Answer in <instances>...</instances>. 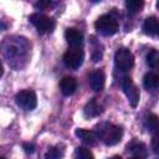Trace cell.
<instances>
[{"label": "cell", "mask_w": 159, "mask_h": 159, "mask_svg": "<svg viewBox=\"0 0 159 159\" xmlns=\"http://www.w3.org/2000/svg\"><path fill=\"white\" fill-rule=\"evenodd\" d=\"M22 148L25 149V152L26 153H34V150H35V145L34 144H31V143H24L22 144Z\"/></svg>", "instance_id": "cell-24"}, {"label": "cell", "mask_w": 159, "mask_h": 159, "mask_svg": "<svg viewBox=\"0 0 159 159\" xmlns=\"http://www.w3.org/2000/svg\"><path fill=\"white\" fill-rule=\"evenodd\" d=\"M52 5V0H37L35 2V7L39 10H46Z\"/></svg>", "instance_id": "cell-22"}, {"label": "cell", "mask_w": 159, "mask_h": 159, "mask_svg": "<svg viewBox=\"0 0 159 159\" xmlns=\"http://www.w3.org/2000/svg\"><path fill=\"white\" fill-rule=\"evenodd\" d=\"M65 39L71 47H80L83 43V35L77 29H67L65 31Z\"/></svg>", "instance_id": "cell-10"}, {"label": "cell", "mask_w": 159, "mask_h": 159, "mask_svg": "<svg viewBox=\"0 0 159 159\" xmlns=\"http://www.w3.org/2000/svg\"><path fill=\"white\" fill-rule=\"evenodd\" d=\"M92 1H99V0H92Z\"/></svg>", "instance_id": "cell-26"}, {"label": "cell", "mask_w": 159, "mask_h": 159, "mask_svg": "<svg viewBox=\"0 0 159 159\" xmlns=\"http://www.w3.org/2000/svg\"><path fill=\"white\" fill-rule=\"evenodd\" d=\"M75 134H76V137H77L78 139H81L84 144H87V145H89V147L96 145L97 142H98L97 134H96L94 132H92V130H87V129H81V128H78V129H76Z\"/></svg>", "instance_id": "cell-11"}, {"label": "cell", "mask_w": 159, "mask_h": 159, "mask_svg": "<svg viewBox=\"0 0 159 159\" xmlns=\"http://www.w3.org/2000/svg\"><path fill=\"white\" fill-rule=\"evenodd\" d=\"M143 86L148 91H154L159 86V77L154 72H148L143 77Z\"/></svg>", "instance_id": "cell-14"}, {"label": "cell", "mask_w": 159, "mask_h": 159, "mask_svg": "<svg viewBox=\"0 0 159 159\" xmlns=\"http://www.w3.org/2000/svg\"><path fill=\"white\" fill-rule=\"evenodd\" d=\"M60 89L63 96H71L77 89V81L73 77H63L60 82Z\"/></svg>", "instance_id": "cell-12"}, {"label": "cell", "mask_w": 159, "mask_h": 159, "mask_svg": "<svg viewBox=\"0 0 159 159\" xmlns=\"http://www.w3.org/2000/svg\"><path fill=\"white\" fill-rule=\"evenodd\" d=\"M122 89L125 93L129 103L132 107H137L138 102H139V91L135 87V84L133 83V81L129 77H125L122 81Z\"/></svg>", "instance_id": "cell-8"}, {"label": "cell", "mask_w": 159, "mask_h": 159, "mask_svg": "<svg viewBox=\"0 0 159 159\" xmlns=\"http://www.w3.org/2000/svg\"><path fill=\"white\" fill-rule=\"evenodd\" d=\"M152 145H153V150L155 154H159V139L157 135L153 137V142H152Z\"/></svg>", "instance_id": "cell-23"}, {"label": "cell", "mask_w": 159, "mask_h": 159, "mask_svg": "<svg viewBox=\"0 0 159 159\" xmlns=\"http://www.w3.org/2000/svg\"><path fill=\"white\" fill-rule=\"evenodd\" d=\"M94 27L99 34L112 36L118 31V21L112 15H102L96 20Z\"/></svg>", "instance_id": "cell-3"}, {"label": "cell", "mask_w": 159, "mask_h": 159, "mask_svg": "<svg viewBox=\"0 0 159 159\" xmlns=\"http://www.w3.org/2000/svg\"><path fill=\"white\" fill-rule=\"evenodd\" d=\"M104 81H106V76H104V72L102 70H96L93 72L89 73L88 76V82H89V86L93 91L96 92H99L103 89L104 87Z\"/></svg>", "instance_id": "cell-9"}, {"label": "cell", "mask_w": 159, "mask_h": 159, "mask_svg": "<svg viewBox=\"0 0 159 159\" xmlns=\"http://www.w3.org/2000/svg\"><path fill=\"white\" fill-rule=\"evenodd\" d=\"M127 10L132 14L139 12L144 6V0H125Z\"/></svg>", "instance_id": "cell-17"}, {"label": "cell", "mask_w": 159, "mask_h": 159, "mask_svg": "<svg viewBox=\"0 0 159 159\" xmlns=\"http://www.w3.org/2000/svg\"><path fill=\"white\" fill-rule=\"evenodd\" d=\"M103 112V108L102 106L96 101V98H92L86 106H84V109H83V113L87 118H93V117H97L99 116L101 113Z\"/></svg>", "instance_id": "cell-13"}, {"label": "cell", "mask_w": 159, "mask_h": 159, "mask_svg": "<svg viewBox=\"0 0 159 159\" xmlns=\"http://www.w3.org/2000/svg\"><path fill=\"white\" fill-rule=\"evenodd\" d=\"M0 51L11 67L20 70L29 60L30 43L25 37L9 36L0 43Z\"/></svg>", "instance_id": "cell-1"}, {"label": "cell", "mask_w": 159, "mask_h": 159, "mask_svg": "<svg viewBox=\"0 0 159 159\" xmlns=\"http://www.w3.org/2000/svg\"><path fill=\"white\" fill-rule=\"evenodd\" d=\"M2 73H4V68H2V63H1V61H0V77L2 76Z\"/></svg>", "instance_id": "cell-25"}, {"label": "cell", "mask_w": 159, "mask_h": 159, "mask_svg": "<svg viewBox=\"0 0 159 159\" xmlns=\"http://www.w3.org/2000/svg\"><path fill=\"white\" fill-rule=\"evenodd\" d=\"M94 133L97 134L98 140L103 142L106 145H114L119 143L123 137L122 128L108 122H102L97 124L94 128Z\"/></svg>", "instance_id": "cell-2"}, {"label": "cell", "mask_w": 159, "mask_h": 159, "mask_svg": "<svg viewBox=\"0 0 159 159\" xmlns=\"http://www.w3.org/2000/svg\"><path fill=\"white\" fill-rule=\"evenodd\" d=\"M63 155V150L57 148V147H53V148H50L48 152L45 154V158L46 159H58Z\"/></svg>", "instance_id": "cell-21"}, {"label": "cell", "mask_w": 159, "mask_h": 159, "mask_svg": "<svg viewBox=\"0 0 159 159\" xmlns=\"http://www.w3.org/2000/svg\"><path fill=\"white\" fill-rule=\"evenodd\" d=\"M114 62L120 71H128L134 65V56L129 50L119 48L114 55Z\"/></svg>", "instance_id": "cell-7"}, {"label": "cell", "mask_w": 159, "mask_h": 159, "mask_svg": "<svg viewBox=\"0 0 159 159\" xmlns=\"http://www.w3.org/2000/svg\"><path fill=\"white\" fill-rule=\"evenodd\" d=\"M128 153L134 158H145L148 154L147 147L143 143H138V142H134L130 145H128Z\"/></svg>", "instance_id": "cell-15"}, {"label": "cell", "mask_w": 159, "mask_h": 159, "mask_svg": "<svg viewBox=\"0 0 159 159\" xmlns=\"http://www.w3.org/2000/svg\"><path fill=\"white\" fill-rule=\"evenodd\" d=\"M147 128L152 133H155L158 130V117L155 114H150L147 118Z\"/></svg>", "instance_id": "cell-20"}, {"label": "cell", "mask_w": 159, "mask_h": 159, "mask_svg": "<svg viewBox=\"0 0 159 159\" xmlns=\"http://www.w3.org/2000/svg\"><path fill=\"white\" fill-rule=\"evenodd\" d=\"M83 58H84V53L80 47H71L63 55V63L66 65V67L76 70L82 65Z\"/></svg>", "instance_id": "cell-6"}, {"label": "cell", "mask_w": 159, "mask_h": 159, "mask_svg": "<svg viewBox=\"0 0 159 159\" xmlns=\"http://www.w3.org/2000/svg\"><path fill=\"white\" fill-rule=\"evenodd\" d=\"M143 30H144V32H145L147 35L155 36V35L158 34V30H159L157 17L150 16V17L145 19V21H144V24H143Z\"/></svg>", "instance_id": "cell-16"}, {"label": "cell", "mask_w": 159, "mask_h": 159, "mask_svg": "<svg viewBox=\"0 0 159 159\" xmlns=\"http://www.w3.org/2000/svg\"><path fill=\"white\" fill-rule=\"evenodd\" d=\"M75 158H78V159H92L93 154L89 152V149L83 148V147H78L75 150Z\"/></svg>", "instance_id": "cell-19"}, {"label": "cell", "mask_w": 159, "mask_h": 159, "mask_svg": "<svg viewBox=\"0 0 159 159\" xmlns=\"http://www.w3.org/2000/svg\"><path fill=\"white\" fill-rule=\"evenodd\" d=\"M30 22L37 29V31L40 34H48V32H52L53 29H55V21L53 19L43 15V14H40V12H35V14H31L30 17H29Z\"/></svg>", "instance_id": "cell-4"}, {"label": "cell", "mask_w": 159, "mask_h": 159, "mask_svg": "<svg viewBox=\"0 0 159 159\" xmlns=\"http://www.w3.org/2000/svg\"><path fill=\"white\" fill-rule=\"evenodd\" d=\"M158 61H159V53H158L157 50L152 48V50L148 52V55H147V63L149 65V67H152V68H157V66H158Z\"/></svg>", "instance_id": "cell-18"}, {"label": "cell", "mask_w": 159, "mask_h": 159, "mask_svg": "<svg viewBox=\"0 0 159 159\" xmlns=\"http://www.w3.org/2000/svg\"><path fill=\"white\" fill-rule=\"evenodd\" d=\"M15 101H16L17 106L21 107V108L25 109V111H32V109H35V107H36V104H37L36 94H35V92L31 91V89L20 91V92L16 94Z\"/></svg>", "instance_id": "cell-5"}]
</instances>
